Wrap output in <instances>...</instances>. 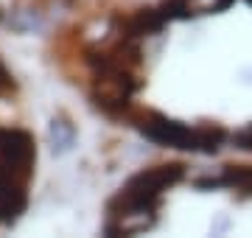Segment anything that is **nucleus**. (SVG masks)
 <instances>
[{
    "label": "nucleus",
    "instance_id": "1",
    "mask_svg": "<svg viewBox=\"0 0 252 238\" xmlns=\"http://www.w3.org/2000/svg\"><path fill=\"white\" fill-rule=\"evenodd\" d=\"M185 177V165L180 163H168V165H154L146 168L140 174H135L129 182L118 191V196L109 202V221H107V233L109 236H132L140 233L152 224V213L157 208L160 196L168 188L180 182Z\"/></svg>",
    "mask_w": 252,
    "mask_h": 238
},
{
    "label": "nucleus",
    "instance_id": "2",
    "mask_svg": "<svg viewBox=\"0 0 252 238\" xmlns=\"http://www.w3.org/2000/svg\"><path fill=\"white\" fill-rule=\"evenodd\" d=\"M137 126L154 143L185 149V151H216L224 140V132L219 126H188V123H180V120L162 118V115H149Z\"/></svg>",
    "mask_w": 252,
    "mask_h": 238
},
{
    "label": "nucleus",
    "instance_id": "3",
    "mask_svg": "<svg viewBox=\"0 0 252 238\" xmlns=\"http://www.w3.org/2000/svg\"><path fill=\"white\" fill-rule=\"evenodd\" d=\"M36 163L34 138L23 129L0 126V182H28Z\"/></svg>",
    "mask_w": 252,
    "mask_h": 238
},
{
    "label": "nucleus",
    "instance_id": "4",
    "mask_svg": "<svg viewBox=\"0 0 252 238\" xmlns=\"http://www.w3.org/2000/svg\"><path fill=\"white\" fill-rule=\"evenodd\" d=\"M233 0H165L160 6L162 17H196V14H213V11L227 9Z\"/></svg>",
    "mask_w": 252,
    "mask_h": 238
},
{
    "label": "nucleus",
    "instance_id": "5",
    "mask_svg": "<svg viewBox=\"0 0 252 238\" xmlns=\"http://www.w3.org/2000/svg\"><path fill=\"white\" fill-rule=\"evenodd\" d=\"M162 26H165V17H162L160 9H140L124 23L126 34L135 37V39L137 37H152V34H157Z\"/></svg>",
    "mask_w": 252,
    "mask_h": 238
},
{
    "label": "nucleus",
    "instance_id": "6",
    "mask_svg": "<svg viewBox=\"0 0 252 238\" xmlns=\"http://www.w3.org/2000/svg\"><path fill=\"white\" fill-rule=\"evenodd\" d=\"M199 185H224V188L252 193V168H224L221 177H216V179H202Z\"/></svg>",
    "mask_w": 252,
    "mask_h": 238
},
{
    "label": "nucleus",
    "instance_id": "7",
    "mask_svg": "<svg viewBox=\"0 0 252 238\" xmlns=\"http://www.w3.org/2000/svg\"><path fill=\"white\" fill-rule=\"evenodd\" d=\"M11 90H14V79H11V73L6 70V64L0 62V98L9 95Z\"/></svg>",
    "mask_w": 252,
    "mask_h": 238
},
{
    "label": "nucleus",
    "instance_id": "8",
    "mask_svg": "<svg viewBox=\"0 0 252 238\" xmlns=\"http://www.w3.org/2000/svg\"><path fill=\"white\" fill-rule=\"evenodd\" d=\"M235 143H238L241 149H250L252 151V126L244 129V132H238V135H235Z\"/></svg>",
    "mask_w": 252,
    "mask_h": 238
},
{
    "label": "nucleus",
    "instance_id": "9",
    "mask_svg": "<svg viewBox=\"0 0 252 238\" xmlns=\"http://www.w3.org/2000/svg\"><path fill=\"white\" fill-rule=\"evenodd\" d=\"M250 3H252V0H250Z\"/></svg>",
    "mask_w": 252,
    "mask_h": 238
}]
</instances>
